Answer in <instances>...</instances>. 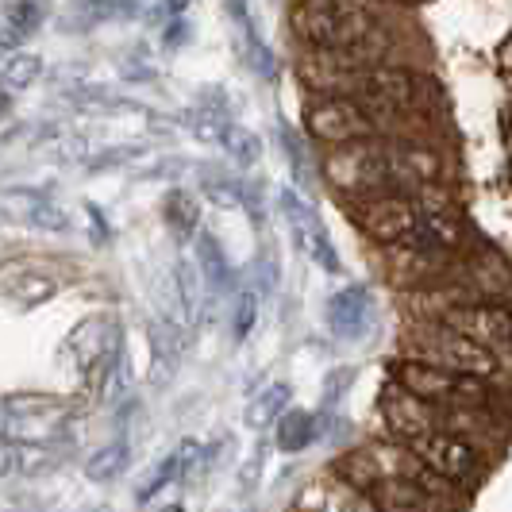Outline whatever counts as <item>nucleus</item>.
<instances>
[{
  "mask_svg": "<svg viewBox=\"0 0 512 512\" xmlns=\"http://www.w3.org/2000/svg\"><path fill=\"white\" fill-rule=\"evenodd\" d=\"M324 178L332 181L339 193H355V197H385V193H401L412 189L401 166L397 143H382V139H362V143H347L335 147L324 158Z\"/></svg>",
  "mask_w": 512,
  "mask_h": 512,
  "instance_id": "f257e3e1",
  "label": "nucleus"
},
{
  "mask_svg": "<svg viewBox=\"0 0 512 512\" xmlns=\"http://www.w3.org/2000/svg\"><path fill=\"white\" fill-rule=\"evenodd\" d=\"M289 27L312 51H347L382 31L374 12L355 0H297Z\"/></svg>",
  "mask_w": 512,
  "mask_h": 512,
  "instance_id": "f03ea898",
  "label": "nucleus"
},
{
  "mask_svg": "<svg viewBox=\"0 0 512 512\" xmlns=\"http://www.w3.org/2000/svg\"><path fill=\"white\" fill-rule=\"evenodd\" d=\"M4 412V436L16 447H62L70 405L51 393H12L0 401Z\"/></svg>",
  "mask_w": 512,
  "mask_h": 512,
  "instance_id": "7ed1b4c3",
  "label": "nucleus"
},
{
  "mask_svg": "<svg viewBox=\"0 0 512 512\" xmlns=\"http://www.w3.org/2000/svg\"><path fill=\"white\" fill-rule=\"evenodd\" d=\"M412 351L409 359L432 362L447 374H459V378H482V382H497L501 378V359L486 351L482 343L466 339V335L451 332L443 324H432V328H416L412 335Z\"/></svg>",
  "mask_w": 512,
  "mask_h": 512,
  "instance_id": "20e7f679",
  "label": "nucleus"
},
{
  "mask_svg": "<svg viewBox=\"0 0 512 512\" xmlns=\"http://www.w3.org/2000/svg\"><path fill=\"white\" fill-rule=\"evenodd\" d=\"M335 97H351L374 116H382V112L393 116V112H409L424 101V77L397 70V66H374V70L347 77Z\"/></svg>",
  "mask_w": 512,
  "mask_h": 512,
  "instance_id": "39448f33",
  "label": "nucleus"
},
{
  "mask_svg": "<svg viewBox=\"0 0 512 512\" xmlns=\"http://www.w3.org/2000/svg\"><path fill=\"white\" fill-rule=\"evenodd\" d=\"M305 131L316 143L328 147H347V143H362V139H378L382 131V116L366 112L362 104H355L351 97H312L305 104Z\"/></svg>",
  "mask_w": 512,
  "mask_h": 512,
  "instance_id": "423d86ee",
  "label": "nucleus"
},
{
  "mask_svg": "<svg viewBox=\"0 0 512 512\" xmlns=\"http://www.w3.org/2000/svg\"><path fill=\"white\" fill-rule=\"evenodd\" d=\"M66 355L77 366V374L85 385H104L112 366L124 359L120 351V324L112 316H89L81 320L70 339H66Z\"/></svg>",
  "mask_w": 512,
  "mask_h": 512,
  "instance_id": "0eeeda50",
  "label": "nucleus"
},
{
  "mask_svg": "<svg viewBox=\"0 0 512 512\" xmlns=\"http://www.w3.org/2000/svg\"><path fill=\"white\" fill-rule=\"evenodd\" d=\"M439 324L482 343L497 359H505V351H512V312L505 305H489V301L451 305L439 312Z\"/></svg>",
  "mask_w": 512,
  "mask_h": 512,
  "instance_id": "6e6552de",
  "label": "nucleus"
},
{
  "mask_svg": "<svg viewBox=\"0 0 512 512\" xmlns=\"http://www.w3.org/2000/svg\"><path fill=\"white\" fill-rule=\"evenodd\" d=\"M424 220V205L416 197H401V193H385V197H370L355 208V224H359L374 243H405L412 231Z\"/></svg>",
  "mask_w": 512,
  "mask_h": 512,
  "instance_id": "1a4fd4ad",
  "label": "nucleus"
},
{
  "mask_svg": "<svg viewBox=\"0 0 512 512\" xmlns=\"http://www.w3.org/2000/svg\"><path fill=\"white\" fill-rule=\"evenodd\" d=\"M409 447L420 455V459L428 462L432 470H436L447 486H455V489L470 486V482L478 478V470H482L478 447H474V443H466L462 436H455V432H447V428H439V432H432L428 439L409 443Z\"/></svg>",
  "mask_w": 512,
  "mask_h": 512,
  "instance_id": "9d476101",
  "label": "nucleus"
},
{
  "mask_svg": "<svg viewBox=\"0 0 512 512\" xmlns=\"http://www.w3.org/2000/svg\"><path fill=\"white\" fill-rule=\"evenodd\" d=\"M382 412L389 432L397 439H405V443H420V439H428L432 432L443 428V409L412 397L409 389H401V385H389L382 393Z\"/></svg>",
  "mask_w": 512,
  "mask_h": 512,
  "instance_id": "9b49d317",
  "label": "nucleus"
},
{
  "mask_svg": "<svg viewBox=\"0 0 512 512\" xmlns=\"http://www.w3.org/2000/svg\"><path fill=\"white\" fill-rule=\"evenodd\" d=\"M282 208H285L289 228H293L297 247H301L312 262H320L324 270H339L335 251H332V239H328V231H324V224H320V216H316V212H312V208H308L293 189H285L282 193Z\"/></svg>",
  "mask_w": 512,
  "mask_h": 512,
  "instance_id": "f8f14e48",
  "label": "nucleus"
},
{
  "mask_svg": "<svg viewBox=\"0 0 512 512\" xmlns=\"http://www.w3.org/2000/svg\"><path fill=\"white\" fill-rule=\"evenodd\" d=\"M47 20V4L43 0H16L8 12H4V24H0V47L4 51H16L27 35H35Z\"/></svg>",
  "mask_w": 512,
  "mask_h": 512,
  "instance_id": "ddd939ff",
  "label": "nucleus"
},
{
  "mask_svg": "<svg viewBox=\"0 0 512 512\" xmlns=\"http://www.w3.org/2000/svg\"><path fill=\"white\" fill-rule=\"evenodd\" d=\"M54 293H58V285H54L47 274H31V270H24V274H12V278L4 282V297H8L12 305H20V308L43 305V301H51Z\"/></svg>",
  "mask_w": 512,
  "mask_h": 512,
  "instance_id": "4468645a",
  "label": "nucleus"
},
{
  "mask_svg": "<svg viewBox=\"0 0 512 512\" xmlns=\"http://www.w3.org/2000/svg\"><path fill=\"white\" fill-rule=\"evenodd\" d=\"M151 351H154V382H166L170 378V370H174V362H178V332H174V324L162 316V320H154L151 324Z\"/></svg>",
  "mask_w": 512,
  "mask_h": 512,
  "instance_id": "2eb2a0df",
  "label": "nucleus"
},
{
  "mask_svg": "<svg viewBox=\"0 0 512 512\" xmlns=\"http://www.w3.org/2000/svg\"><path fill=\"white\" fill-rule=\"evenodd\" d=\"M43 74V58L39 54H12L8 62H4V70H0V93H24L31 89L35 81Z\"/></svg>",
  "mask_w": 512,
  "mask_h": 512,
  "instance_id": "dca6fc26",
  "label": "nucleus"
},
{
  "mask_svg": "<svg viewBox=\"0 0 512 512\" xmlns=\"http://www.w3.org/2000/svg\"><path fill=\"white\" fill-rule=\"evenodd\" d=\"M128 466V439H112L108 447H101L93 459L85 462V478L89 482H112L120 478Z\"/></svg>",
  "mask_w": 512,
  "mask_h": 512,
  "instance_id": "f3484780",
  "label": "nucleus"
},
{
  "mask_svg": "<svg viewBox=\"0 0 512 512\" xmlns=\"http://www.w3.org/2000/svg\"><path fill=\"white\" fill-rule=\"evenodd\" d=\"M185 451H189V443H185L181 451H174V455H166L162 462H154L151 470H147V478H143V482H139V489H135V497H139V501H151V497L158 493V489L170 486V482H174V478L181 474V462H185Z\"/></svg>",
  "mask_w": 512,
  "mask_h": 512,
  "instance_id": "a211bd4d",
  "label": "nucleus"
},
{
  "mask_svg": "<svg viewBox=\"0 0 512 512\" xmlns=\"http://www.w3.org/2000/svg\"><path fill=\"white\" fill-rule=\"evenodd\" d=\"M197 262H201V274L208 278L212 289H224V285H228V278H231L228 258H224L220 247H216L212 235H197Z\"/></svg>",
  "mask_w": 512,
  "mask_h": 512,
  "instance_id": "6ab92c4d",
  "label": "nucleus"
},
{
  "mask_svg": "<svg viewBox=\"0 0 512 512\" xmlns=\"http://www.w3.org/2000/svg\"><path fill=\"white\" fill-rule=\"evenodd\" d=\"M162 212H166V224L178 231V235H193V228H197V197H193V193L174 189V193L166 197Z\"/></svg>",
  "mask_w": 512,
  "mask_h": 512,
  "instance_id": "aec40b11",
  "label": "nucleus"
},
{
  "mask_svg": "<svg viewBox=\"0 0 512 512\" xmlns=\"http://www.w3.org/2000/svg\"><path fill=\"white\" fill-rule=\"evenodd\" d=\"M362 312H366V293L362 289H347L332 301V328L343 335H351L359 328Z\"/></svg>",
  "mask_w": 512,
  "mask_h": 512,
  "instance_id": "412c9836",
  "label": "nucleus"
},
{
  "mask_svg": "<svg viewBox=\"0 0 512 512\" xmlns=\"http://www.w3.org/2000/svg\"><path fill=\"white\" fill-rule=\"evenodd\" d=\"M24 220L31 224V228H39V231H66V228H70V216L54 205V201H47V197H35V193L27 197Z\"/></svg>",
  "mask_w": 512,
  "mask_h": 512,
  "instance_id": "4be33fe9",
  "label": "nucleus"
},
{
  "mask_svg": "<svg viewBox=\"0 0 512 512\" xmlns=\"http://www.w3.org/2000/svg\"><path fill=\"white\" fill-rule=\"evenodd\" d=\"M220 147L231 154V162H239V166H251V162H258V139L255 131L239 128V124H228V131H224V139H220Z\"/></svg>",
  "mask_w": 512,
  "mask_h": 512,
  "instance_id": "5701e85b",
  "label": "nucleus"
},
{
  "mask_svg": "<svg viewBox=\"0 0 512 512\" xmlns=\"http://www.w3.org/2000/svg\"><path fill=\"white\" fill-rule=\"evenodd\" d=\"M332 501H335V512H382L366 493H359L355 486H347V482H332Z\"/></svg>",
  "mask_w": 512,
  "mask_h": 512,
  "instance_id": "b1692460",
  "label": "nucleus"
},
{
  "mask_svg": "<svg viewBox=\"0 0 512 512\" xmlns=\"http://www.w3.org/2000/svg\"><path fill=\"white\" fill-rule=\"evenodd\" d=\"M278 139H282V147H285V154H289V166H293V174L305 181L308 178V151H305V143L297 139V131L293 128H278Z\"/></svg>",
  "mask_w": 512,
  "mask_h": 512,
  "instance_id": "393cba45",
  "label": "nucleus"
},
{
  "mask_svg": "<svg viewBox=\"0 0 512 512\" xmlns=\"http://www.w3.org/2000/svg\"><path fill=\"white\" fill-rule=\"evenodd\" d=\"M305 439H308V416L305 412H289L282 424V447L285 451H301Z\"/></svg>",
  "mask_w": 512,
  "mask_h": 512,
  "instance_id": "a878e982",
  "label": "nucleus"
},
{
  "mask_svg": "<svg viewBox=\"0 0 512 512\" xmlns=\"http://www.w3.org/2000/svg\"><path fill=\"white\" fill-rule=\"evenodd\" d=\"M205 193L216 205H239V185L231 178H212V174H205Z\"/></svg>",
  "mask_w": 512,
  "mask_h": 512,
  "instance_id": "bb28decb",
  "label": "nucleus"
},
{
  "mask_svg": "<svg viewBox=\"0 0 512 512\" xmlns=\"http://www.w3.org/2000/svg\"><path fill=\"white\" fill-rule=\"evenodd\" d=\"M278 397H282V389H274L270 397H262V401H258V412H251V420H270V412H274V405H278Z\"/></svg>",
  "mask_w": 512,
  "mask_h": 512,
  "instance_id": "cd10ccee",
  "label": "nucleus"
},
{
  "mask_svg": "<svg viewBox=\"0 0 512 512\" xmlns=\"http://www.w3.org/2000/svg\"><path fill=\"white\" fill-rule=\"evenodd\" d=\"M251 316H255V301L251 297H243V305H239V324H235V332L243 335L251 328Z\"/></svg>",
  "mask_w": 512,
  "mask_h": 512,
  "instance_id": "c85d7f7f",
  "label": "nucleus"
},
{
  "mask_svg": "<svg viewBox=\"0 0 512 512\" xmlns=\"http://www.w3.org/2000/svg\"><path fill=\"white\" fill-rule=\"evenodd\" d=\"M185 35H189V27L185 24H174L170 31H166V39H170V47H181L185 43Z\"/></svg>",
  "mask_w": 512,
  "mask_h": 512,
  "instance_id": "c756f323",
  "label": "nucleus"
},
{
  "mask_svg": "<svg viewBox=\"0 0 512 512\" xmlns=\"http://www.w3.org/2000/svg\"><path fill=\"white\" fill-rule=\"evenodd\" d=\"M4 108H8V101H4V93H0V112H4Z\"/></svg>",
  "mask_w": 512,
  "mask_h": 512,
  "instance_id": "7c9ffc66",
  "label": "nucleus"
},
{
  "mask_svg": "<svg viewBox=\"0 0 512 512\" xmlns=\"http://www.w3.org/2000/svg\"><path fill=\"white\" fill-rule=\"evenodd\" d=\"M162 512H181V505H170V509H162Z\"/></svg>",
  "mask_w": 512,
  "mask_h": 512,
  "instance_id": "2f4dec72",
  "label": "nucleus"
}]
</instances>
